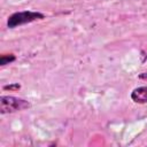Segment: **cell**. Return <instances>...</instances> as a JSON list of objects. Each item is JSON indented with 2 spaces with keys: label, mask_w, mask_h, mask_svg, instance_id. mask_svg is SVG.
Segmentation results:
<instances>
[{
  "label": "cell",
  "mask_w": 147,
  "mask_h": 147,
  "mask_svg": "<svg viewBox=\"0 0 147 147\" xmlns=\"http://www.w3.org/2000/svg\"><path fill=\"white\" fill-rule=\"evenodd\" d=\"M29 108H31V102L25 99L13 95H1L0 98V113L2 115L26 110Z\"/></svg>",
  "instance_id": "cell-2"
},
{
  "label": "cell",
  "mask_w": 147,
  "mask_h": 147,
  "mask_svg": "<svg viewBox=\"0 0 147 147\" xmlns=\"http://www.w3.org/2000/svg\"><path fill=\"white\" fill-rule=\"evenodd\" d=\"M2 88H3L5 91H11V92H16V91L21 90V84H18V83H11V84H9V85H5Z\"/></svg>",
  "instance_id": "cell-5"
},
{
  "label": "cell",
  "mask_w": 147,
  "mask_h": 147,
  "mask_svg": "<svg viewBox=\"0 0 147 147\" xmlns=\"http://www.w3.org/2000/svg\"><path fill=\"white\" fill-rule=\"evenodd\" d=\"M16 60V56L14 54H2L0 56V65L3 67L6 64H9Z\"/></svg>",
  "instance_id": "cell-4"
},
{
  "label": "cell",
  "mask_w": 147,
  "mask_h": 147,
  "mask_svg": "<svg viewBox=\"0 0 147 147\" xmlns=\"http://www.w3.org/2000/svg\"><path fill=\"white\" fill-rule=\"evenodd\" d=\"M138 78L141 79V80H147V71L139 74V75H138Z\"/></svg>",
  "instance_id": "cell-6"
},
{
  "label": "cell",
  "mask_w": 147,
  "mask_h": 147,
  "mask_svg": "<svg viewBox=\"0 0 147 147\" xmlns=\"http://www.w3.org/2000/svg\"><path fill=\"white\" fill-rule=\"evenodd\" d=\"M44 18H45V15L40 11H33V10L16 11L7 18V26L9 29H14L24 24L36 22V21H41Z\"/></svg>",
  "instance_id": "cell-1"
},
{
  "label": "cell",
  "mask_w": 147,
  "mask_h": 147,
  "mask_svg": "<svg viewBox=\"0 0 147 147\" xmlns=\"http://www.w3.org/2000/svg\"><path fill=\"white\" fill-rule=\"evenodd\" d=\"M131 99L136 103H140V105L147 103V86L136 87L131 92Z\"/></svg>",
  "instance_id": "cell-3"
}]
</instances>
